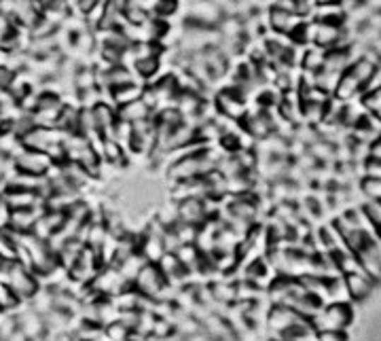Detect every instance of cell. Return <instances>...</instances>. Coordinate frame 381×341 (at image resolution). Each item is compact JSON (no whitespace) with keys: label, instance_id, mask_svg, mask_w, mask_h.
<instances>
[{"label":"cell","instance_id":"cell-1","mask_svg":"<svg viewBox=\"0 0 381 341\" xmlns=\"http://www.w3.org/2000/svg\"><path fill=\"white\" fill-rule=\"evenodd\" d=\"M352 323V310L350 304H327L320 306V310L310 318V325L316 333L322 331H346V327Z\"/></svg>","mask_w":381,"mask_h":341},{"label":"cell","instance_id":"cell-2","mask_svg":"<svg viewBox=\"0 0 381 341\" xmlns=\"http://www.w3.org/2000/svg\"><path fill=\"white\" fill-rule=\"evenodd\" d=\"M267 327L271 329V333L278 337V335H284L288 331H295L299 327H310V320L299 316L297 312H293L291 308L286 306H271L269 312H267V318H265Z\"/></svg>","mask_w":381,"mask_h":341},{"label":"cell","instance_id":"cell-3","mask_svg":"<svg viewBox=\"0 0 381 341\" xmlns=\"http://www.w3.org/2000/svg\"><path fill=\"white\" fill-rule=\"evenodd\" d=\"M11 163L17 172H25V174H36V176H45V172L53 166L51 157L40 153V151H32V149H23L19 146L13 155H11Z\"/></svg>","mask_w":381,"mask_h":341},{"label":"cell","instance_id":"cell-4","mask_svg":"<svg viewBox=\"0 0 381 341\" xmlns=\"http://www.w3.org/2000/svg\"><path fill=\"white\" fill-rule=\"evenodd\" d=\"M89 287H91L98 295L110 299V297H115L117 293H121L123 289H127V287H131V284H127V282L123 280V276L119 274V270H117L115 265H104V267H100V272L95 274V278L89 282Z\"/></svg>","mask_w":381,"mask_h":341},{"label":"cell","instance_id":"cell-5","mask_svg":"<svg viewBox=\"0 0 381 341\" xmlns=\"http://www.w3.org/2000/svg\"><path fill=\"white\" fill-rule=\"evenodd\" d=\"M163 284H165V278H163V274L159 272V267H157L155 263H144L142 270L138 272V276H136L134 282H131V287H134L140 295L151 297V299H157V297H159Z\"/></svg>","mask_w":381,"mask_h":341},{"label":"cell","instance_id":"cell-6","mask_svg":"<svg viewBox=\"0 0 381 341\" xmlns=\"http://www.w3.org/2000/svg\"><path fill=\"white\" fill-rule=\"evenodd\" d=\"M216 106L231 121H240V119H244L248 115V104H246V100H244V96H242V91L238 87L223 89L216 96Z\"/></svg>","mask_w":381,"mask_h":341},{"label":"cell","instance_id":"cell-7","mask_svg":"<svg viewBox=\"0 0 381 341\" xmlns=\"http://www.w3.org/2000/svg\"><path fill=\"white\" fill-rule=\"evenodd\" d=\"M6 287L13 291V295H15L19 301H30L32 295L38 291L40 282H38V276H36V274L25 272L21 265H15V270H13V274H11V278H8Z\"/></svg>","mask_w":381,"mask_h":341},{"label":"cell","instance_id":"cell-8","mask_svg":"<svg viewBox=\"0 0 381 341\" xmlns=\"http://www.w3.org/2000/svg\"><path fill=\"white\" fill-rule=\"evenodd\" d=\"M0 202L6 206V210H25V208H42L45 206V200L36 191L15 189V187H4Z\"/></svg>","mask_w":381,"mask_h":341},{"label":"cell","instance_id":"cell-9","mask_svg":"<svg viewBox=\"0 0 381 341\" xmlns=\"http://www.w3.org/2000/svg\"><path fill=\"white\" fill-rule=\"evenodd\" d=\"M15 320H17V329L23 333V337L28 341L45 340V320H42V316L32 306L21 310V312H17Z\"/></svg>","mask_w":381,"mask_h":341},{"label":"cell","instance_id":"cell-10","mask_svg":"<svg viewBox=\"0 0 381 341\" xmlns=\"http://www.w3.org/2000/svg\"><path fill=\"white\" fill-rule=\"evenodd\" d=\"M354 255H356V259H358L363 272H365L369 278H373V280L377 282L381 272V253L380 244H377V238L369 240V242H367L361 250H356Z\"/></svg>","mask_w":381,"mask_h":341},{"label":"cell","instance_id":"cell-11","mask_svg":"<svg viewBox=\"0 0 381 341\" xmlns=\"http://www.w3.org/2000/svg\"><path fill=\"white\" fill-rule=\"evenodd\" d=\"M42 212H45V206L42 208H25V210H8L4 227L13 229L17 233H30Z\"/></svg>","mask_w":381,"mask_h":341},{"label":"cell","instance_id":"cell-12","mask_svg":"<svg viewBox=\"0 0 381 341\" xmlns=\"http://www.w3.org/2000/svg\"><path fill=\"white\" fill-rule=\"evenodd\" d=\"M176 212H178V221L180 223H189L199 227L208 216H206V208H204V200H182L176 202Z\"/></svg>","mask_w":381,"mask_h":341},{"label":"cell","instance_id":"cell-13","mask_svg":"<svg viewBox=\"0 0 381 341\" xmlns=\"http://www.w3.org/2000/svg\"><path fill=\"white\" fill-rule=\"evenodd\" d=\"M344 282H346V289H348V295L350 299H356V301H363L371 295L373 287H375V280L369 278L365 272H358V274H348L344 276Z\"/></svg>","mask_w":381,"mask_h":341},{"label":"cell","instance_id":"cell-14","mask_svg":"<svg viewBox=\"0 0 381 341\" xmlns=\"http://www.w3.org/2000/svg\"><path fill=\"white\" fill-rule=\"evenodd\" d=\"M303 19L297 15V13H288V11H282V8H271L269 11V23H271V28L278 32V34H291L299 23H301Z\"/></svg>","mask_w":381,"mask_h":341},{"label":"cell","instance_id":"cell-15","mask_svg":"<svg viewBox=\"0 0 381 341\" xmlns=\"http://www.w3.org/2000/svg\"><path fill=\"white\" fill-rule=\"evenodd\" d=\"M163 236H155V233H142L140 236V246H138V253L146 259V263H157L159 257L165 253L163 248Z\"/></svg>","mask_w":381,"mask_h":341},{"label":"cell","instance_id":"cell-16","mask_svg":"<svg viewBox=\"0 0 381 341\" xmlns=\"http://www.w3.org/2000/svg\"><path fill=\"white\" fill-rule=\"evenodd\" d=\"M361 89H363V83H361L350 70H344V74L339 76V81H337V85H335V98L341 100V102H348V100H352Z\"/></svg>","mask_w":381,"mask_h":341},{"label":"cell","instance_id":"cell-17","mask_svg":"<svg viewBox=\"0 0 381 341\" xmlns=\"http://www.w3.org/2000/svg\"><path fill=\"white\" fill-rule=\"evenodd\" d=\"M144 263H146V259H144L140 253H131V255H127L125 259H121L115 267L119 270V274L123 276V280H125L127 284H131Z\"/></svg>","mask_w":381,"mask_h":341},{"label":"cell","instance_id":"cell-18","mask_svg":"<svg viewBox=\"0 0 381 341\" xmlns=\"http://www.w3.org/2000/svg\"><path fill=\"white\" fill-rule=\"evenodd\" d=\"M59 168H61V174L70 180V185H72L74 189H78V191L91 180V176L85 172V168L78 166L76 161H61Z\"/></svg>","mask_w":381,"mask_h":341},{"label":"cell","instance_id":"cell-19","mask_svg":"<svg viewBox=\"0 0 381 341\" xmlns=\"http://www.w3.org/2000/svg\"><path fill=\"white\" fill-rule=\"evenodd\" d=\"M148 115H151V108H148L142 100L123 104V106L119 108V119H123V121H127V123L144 121V119H148Z\"/></svg>","mask_w":381,"mask_h":341},{"label":"cell","instance_id":"cell-20","mask_svg":"<svg viewBox=\"0 0 381 341\" xmlns=\"http://www.w3.org/2000/svg\"><path fill=\"white\" fill-rule=\"evenodd\" d=\"M174 255H176V259L180 261V265L187 270V272H197V267H199V261H201V253L195 248V244H182V246H178L176 250H174Z\"/></svg>","mask_w":381,"mask_h":341},{"label":"cell","instance_id":"cell-21","mask_svg":"<svg viewBox=\"0 0 381 341\" xmlns=\"http://www.w3.org/2000/svg\"><path fill=\"white\" fill-rule=\"evenodd\" d=\"M142 89H144V87H140V85H136V83H127V85H121V87L110 89V98H112L115 104L123 106V104H129V102L140 100Z\"/></svg>","mask_w":381,"mask_h":341},{"label":"cell","instance_id":"cell-22","mask_svg":"<svg viewBox=\"0 0 381 341\" xmlns=\"http://www.w3.org/2000/svg\"><path fill=\"white\" fill-rule=\"evenodd\" d=\"M324 59H327V49H322V47H312L310 51H305L303 53V62H301V66L307 70V72H320L322 70V66H324Z\"/></svg>","mask_w":381,"mask_h":341},{"label":"cell","instance_id":"cell-23","mask_svg":"<svg viewBox=\"0 0 381 341\" xmlns=\"http://www.w3.org/2000/svg\"><path fill=\"white\" fill-rule=\"evenodd\" d=\"M310 155L316 159V163H329L335 161V144L327 140H314L310 144Z\"/></svg>","mask_w":381,"mask_h":341},{"label":"cell","instance_id":"cell-24","mask_svg":"<svg viewBox=\"0 0 381 341\" xmlns=\"http://www.w3.org/2000/svg\"><path fill=\"white\" fill-rule=\"evenodd\" d=\"M110 301L123 312V310H138V301H140V293L134 287L123 289L121 293H117L115 297H110Z\"/></svg>","mask_w":381,"mask_h":341},{"label":"cell","instance_id":"cell-25","mask_svg":"<svg viewBox=\"0 0 381 341\" xmlns=\"http://www.w3.org/2000/svg\"><path fill=\"white\" fill-rule=\"evenodd\" d=\"M32 308L42 316V314H47L49 310H53V291L49 289V287H38V291L32 295Z\"/></svg>","mask_w":381,"mask_h":341},{"label":"cell","instance_id":"cell-26","mask_svg":"<svg viewBox=\"0 0 381 341\" xmlns=\"http://www.w3.org/2000/svg\"><path fill=\"white\" fill-rule=\"evenodd\" d=\"M212 291V297L223 304V306H229V304H235V284H229V282H214L210 287Z\"/></svg>","mask_w":381,"mask_h":341},{"label":"cell","instance_id":"cell-27","mask_svg":"<svg viewBox=\"0 0 381 341\" xmlns=\"http://www.w3.org/2000/svg\"><path fill=\"white\" fill-rule=\"evenodd\" d=\"M129 333H131V331H129L125 325H121L119 320L104 327V337H106V341H127L129 340Z\"/></svg>","mask_w":381,"mask_h":341},{"label":"cell","instance_id":"cell-28","mask_svg":"<svg viewBox=\"0 0 381 341\" xmlns=\"http://www.w3.org/2000/svg\"><path fill=\"white\" fill-rule=\"evenodd\" d=\"M381 91H369V93H365L363 96V108H365V112L367 115H373V117H380V110H381Z\"/></svg>","mask_w":381,"mask_h":341},{"label":"cell","instance_id":"cell-29","mask_svg":"<svg viewBox=\"0 0 381 341\" xmlns=\"http://www.w3.org/2000/svg\"><path fill=\"white\" fill-rule=\"evenodd\" d=\"M361 191L367 200H381V178H365L361 183Z\"/></svg>","mask_w":381,"mask_h":341},{"label":"cell","instance_id":"cell-30","mask_svg":"<svg viewBox=\"0 0 381 341\" xmlns=\"http://www.w3.org/2000/svg\"><path fill=\"white\" fill-rule=\"evenodd\" d=\"M134 66H136V70H138V74L140 76H144V79H151L157 70H159V57H146V59H138V62H134Z\"/></svg>","mask_w":381,"mask_h":341},{"label":"cell","instance_id":"cell-31","mask_svg":"<svg viewBox=\"0 0 381 341\" xmlns=\"http://www.w3.org/2000/svg\"><path fill=\"white\" fill-rule=\"evenodd\" d=\"M21 301L13 295L6 284H0V312H13Z\"/></svg>","mask_w":381,"mask_h":341},{"label":"cell","instance_id":"cell-32","mask_svg":"<svg viewBox=\"0 0 381 341\" xmlns=\"http://www.w3.org/2000/svg\"><path fill=\"white\" fill-rule=\"evenodd\" d=\"M363 214L367 216V221L373 225V227H380L381 223V204L380 202H375V200H369L363 208Z\"/></svg>","mask_w":381,"mask_h":341},{"label":"cell","instance_id":"cell-33","mask_svg":"<svg viewBox=\"0 0 381 341\" xmlns=\"http://www.w3.org/2000/svg\"><path fill=\"white\" fill-rule=\"evenodd\" d=\"M170 335H174V325H172L170 320L157 318L155 325H153L151 337H155V340H165V337H170Z\"/></svg>","mask_w":381,"mask_h":341},{"label":"cell","instance_id":"cell-34","mask_svg":"<svg viewBox=\"0 0 381 341\" xmlns=\"http://www.w3.org/2000/svg\"><path fill=\"white\" fill-rule=\"evenodd\" d=\"M17 331V320L15 314H6L0 318V341H6Z\"/></svg>","mask_w":381,"mask_h":341},{"label":"cell","instance_id":"cell-35","mask_svg":"<svg viewBox=\"0 0 381 341\" xmlns=\"http://www.w3.org/2000/svg\"><path fill=\"white\" fill-rule=\"evenodd\" d=\"M178 8V0H155V13L157 15H172Z\"/></svg>","mask_w":381,"mask_h":341},{"label":"cell","instance_id":"cell-36","mask_svg":"<svg viewBox=\"0 0 381 341\" xmlns=\"http://www.w3.org/2000/svg\"><path fill=\"white\" fill-rule=\"evenodd\" d=\"M363 168H365V178H381V161L367 159Z\"/></svg>","mask_w":381,"mask_h":341},{"label":"cell","instance_id":"cell-37","mask_svg":"<svg viewBox=\"0 0 381 341\" xmlns=\"http://www.w3.org/2000/svg\"><path fill=\"white\" fill-rule=\"evenodd\" d=\"M318 341H348V335L344 331H322L318 333Z\"/></svg>","mask_w":381,"mask_h":341},{"label":"cell","instance_id":"cell-38","mask_svg":"<svg viewBox=\"0 0 381 341\" xmlns=\"http://www.w3.org/2000/svg\"><path fill=\"white\" fill-rule=\"evenodd\" d=\"M98 2H100V0H76V8L83 11V13H89Z\"/></svg>","mask_w":381,"mask_h":341},{"label":"cell","instance_id":"cell-39","mask_svg":"<svg viewBox=\"0 0 381 341\" xmlns=\"http://www.w3.org/2000/svg\"><path fill=\"white\" fill-rule=\"evenodd\" d=\"M314 2L318 6V4H331V2H339V0H314Z\"/></svg>","mask_w":381,"mask_h":341},{"label":"cell","instance_id":"cell-40","mask_svg":"<svg viewBox=\"0 0 381 341\" xmlns=\"http://www.w3.org/2000/svg\"><path fill=\"white\" fill-rule=\"evenodd\" d=\"M278 341H282V340H278Z\"/></svg>","mask_w":381,"mask_h":341}]
</instances>
